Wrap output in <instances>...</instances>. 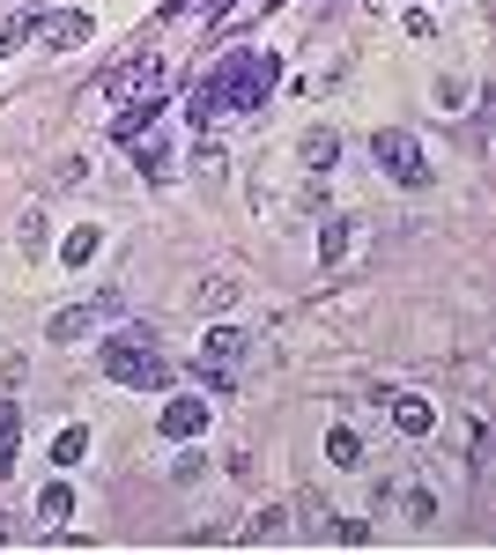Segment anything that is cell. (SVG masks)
Returning a JSON list of instances; mask_svg holds the SVG:
<instances>
[{
    "instance_id": "obj_1",
    "label": "cell",
    "mask_w": 496,
    "mask_h": 555,
    "mask_svg": "<svg viewBox=\"0 0 496 555\" xmlns=\"http://www.w3.org/2000/svg\"><path fill=\"white\" fill-rule=\"evenodd\" d=\"M275 82H282V60H275L267 44H238L230 60H215L201 82H193L186 119H193V127H207L215 112H252V104H267V96H275Z\"/></svg>"
},
{
    "instance_id": "obj_2",
    "label": "cell",
    "mask_w": 496,
    "mask_h": 555,
    "mask_svg": "<svg viewBox=\"0 0 496 555\" xmlns=\"http://www.w3.org/2000/svg\"><path fill=\"white\" fill-rule=\"evenodd\" d=\"M104 378L133 385V392H164V385H170V363L156 356L149 326H141V334H119V341H104Z\"/></svg>"
},
{
    "instance_id": "obj_3",
    "label": "cell",
    "mask_w": 496,
    "mask_h": 555,
    "mask_svg": "<svg viewBox=\"0 0 496 555\" xmlns=\"http://www.w3.org/2000/svg\"><path fill=\"white\" fill-rule=\"evenodd\" d=\"M371 156H378V171L393 178V185H408V193H430L437 185V171H430V156H422V141L400 127H378L371 133Z\"/></svg>"
},
{
    "instance_id": "obj_4",
    "label": "cell",
    "mask_w": 496,
    "mask_h": 555,
    "mask_svg": "<svg viewBox=\"0 0 496 555\" xmlns=\"http://www.w3.org/2000/svg\"><path fill=\"white\" fill-rule=\"evenodd\" d=\"M252 356V334L245 326H215L201 341V385L207 392H238V363Z\"/></svg>"
},
{
    "instance_id": "obj_5",
    "label": "cell",
    "mask_w": 496,
    "mask_h": 555,
    "mask_svg": "<svg viewBox=\"0 0 496 555\" xmlns=\"http://www.w3.org/2000/svg\"><path fill=\"white\" fill-rule=\"evenodd\" d=\"M89 38H97V15L89 8H44L38 23H30V44H44V52H75Z\"/></svg>"
},
{
    "instance_id": "obj_6",
    "label": "cell",
    "mask_w": 496,
    "mask_h": 555,
    "mask_svg": "<svg viewBox=\"0 0 496 555\" xmlns=\"http://www.w3.org/2000/svg\"><path fill=\"white\" fill-rule=\"evenodd\" d=\"M119 311H126V297H119V289H104V297H89V304H67L44 334H52V341H82V334H97V326H112Z\"/></svg>"
},
{
    "instance_id": "obj_7",
    "label": "cell",
    "mask_w": 496,
    "mask_h": 555,
    "mask_svg": "<svg viewBox=\"0 0 496 555\" xmlns=\"http://www.w3.org/2000/svg\"><path fill=\"white\" fill-rule=\"evenodd\" d=\"M156 82H164V60H156V52H133L126 67H112V75H104V96H133V89L149 96Z\"/></svg>"
},
{
    "instance_id": "obj_8",
    "label": "cell",
    "mask_w": 496,
    "mask_h": 555,
    "mask_svg": "<svg viewBox=\"0 0 496 555\" xmlns=\"http://www.w3.org/2000/svg\"><path fill=\"white\" fill-rule=\"evenodd\" d=\"M207 429V400H170L164 415H156V437L164 444H186V437H201Z\"/></svg>"
},
{
    "instance_id": "obj_9",
    "label": "cell",
    "mask_w": 496,
    "mask_h": 555,
    "mask_svg": "<svg viewBox=\"0 0 496 555\" xmlns=\"http://www.w3.org/2000/svg\"><path fill=\"white\" fill-rule=\"evenodd\" d=\"M23 467V400H8L0 408V481Z\"/></svg>"
},
{
    "instance_id": "obj_10",
    "label": "cell",
    "mask_w": 496,
    "mask_h": 555,
    "mask_svg": "<svg viewBox=\"0 0 496 555\" xmlns=\"http://www.w3.org/2000/svg\"><path fill=\"white\" fill-rule=\"evenodd\" d=\"M156 119H164V96L149 89V96H141L133 112H119V119H112V141H141V133L156 127Z\"/></svg>"
},
{
    "instance_id": "obj_11",
    "label": "cell",
    "mask_w": 496,
    "mask_h": 555,
    "mask_svg": "<svg viewBox=\"0 0 496 555\" xmlns=\"http://www.w3.org/2000/svg\"><path fill=\"white\" fill-rule=\"evenodd\" d=\"M393 423H400V437H430L437 429V408L415 400V392H393Z\"/></svg>"
},
{
    "instance_id": "obj_12",
    "label": "cell",
    "mask_w": 496,
    "mask_h": 555,
    "mask_svg": "<svg viewBox=\"0 0 496 555\" xmlns=\"http://www.w3.org/2000/svg\"><path fill=\"white\" fill-rule=\"evenodd\" d=\"M89 460V429H60V437H52V467L67 474V467H82Z\"/></svg>"
},
{
    "instance_id": "obj_13",
    "label": "cell",
    "mask_w": 496,
    "mask_h": 555,
    "mask_svg": "<svg viewBox=\"0 0 496 555\" xmlns=\"http://www.w3.org/2000/svg\"><path fill=\"white\" fill-rule=\"evenodd\" d=\"M333 156H341V141H333L327 127H319V133H304V164H311V171H319V178L333 171Z\"/></svg>"
},
{
    "instance_id": "obj_14",
    "label": "cell",
    "mask_w": 496,
    "mask_h": 555,
    "mask_svg": "<svg viewBox=\"0 0 496 555\" xmlns=\"http://www.w3.org/2000/svg\"><path fill=\"white\" fill-rule=\"evenodd\" d=\"M238 304V274H207L201 282V311H230Z\"/></svg>"
},
{
    "instance_id": "obj_15",
    "label": "cell",
    "mask_w": 496,
    "mask_h": 555,
    "mask_svg": "<svg viewBox=\"0 0 496 555\" xmlns=\"http://www.w3.org/2000/svg\"><path fill=\"white\" fill-rule=\"evenodd\" d=\"M327 460H333L341 474H348V467H364V444H356V429H333V437H327Z\"/></svg>"
},
{
    "instance_id": "obj_16",
    "label": "cell",
    "mask_w": 496,
    "mask_h": 555,
    "mask_svg": "<svg viewBox=\"0 0 496 555\" xmlns=\"http://www.w3.org/2000/svg\"><path fill=\"white\" fill-rule=\"evenodd\" d=\"M38 518H52V526H60V518H75V489H67V481H52V489L38 496Z\"/></svg>"
},
{
    "instance_id": "obj_17",
    "label": "cell",
    "mask_w": 496,
    "mask_h": 555,
    "mask_svg": "<svg viewBox=\"0 0 496 555\" xmlns=\"http://www.w3.org/2000/svg\"><path fill=\"white\" fill-rule=\"evenodd\" d=\"M97 245H104V230H67V245H60V253H67V267H82V259H97Z\"/></svg>"
},
{
    "instance_id": "obj_18",
    "label": "cell",
    "mask_w": 496,
    "mask_h": 555,
    "mask_svg": "<svg viewBox=\"0 0 496 555\" xmlns=\"http://www.w3.org/2000/svg\"><path fill=\"white\" fill-rule=\"evenodd\" d=\"M30 23H38V15H30V8H23V15H8V23H0V60H8V52H23V44H30Z\"/></svg>"
},
{
    "instance_id": "obj_19",
    "label": "cell",
    "mask_w": 496,
    "mask_h": 555,
    "mask_svg": "<svg viewBox=\"0 0 496 555\" xmlns=\"http://www.w3.org/2000/svg\"><path fill=\"white\" fill-rule=\"evenodd\" d=\"M282 526H290V512H282V504H267V512L245 526V541H282Z\"/></svg>"
},
{
    "instance_id": "obj_20",
    "label": "cell",
    "mask_w": 496,
    "mask_h": 555,
    "mask_svg": "<svg viewBox=\"0 0 496 555\" xmlns=\"http://www.w3.org/2000/svg\"><path fill=\"white\" fill-rule=\"evenodd\" d=\"M341 253H348V222H327V237H319V259H327V267H333V259H341Z\"/></svg>"
},
{
    "instance_id": "obj_21",
    "label": "cell",
    "mask_w": 496,
    "mask_h": 555,
    "mask_svg": "<svg viewBox=\"0 0 496 555\" xmlns=\"http://www.w3.org/2000/svg\"><path fill=\"white\" fill-rule=\"evenodd\" d=\"M23 253H44V215H23Z\"/></svg>"
},
{
    "instance_id": "obj_22",
    "label": "cell",
    "mask_w": 496,
    "mask_h": 555,
    "mask_svg": "<svg viewBox=\"0 0 496 555\" xmlns=\"http://www.w3.org/2000/svg\"><path fill=\"white\" fill-rule=\"evenodd\" d=\"M141 171H149V178H170V156H164V149H156V141L141 149Z\"/></svg>"
},
{
    "instance_id": "obj_23",
    "label": "cell",
    "mask_w": 496,
    "mask_h": 555,
    "mask_svg": "<svg viewBox=\"0 0 496 555\" xmlns=\"http://www.w3.org/2000/svg\"><path fill=\"white\" fill-rule=\"evenodd\" d=\"M230 8H238V0H201V15H207V23H222Z\"/></svg>"
}]
</instances>
